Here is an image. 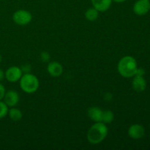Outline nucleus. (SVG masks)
Wrapping results in <instances>:
<instances>
[{
  "label": "nucleus",
  "mask_w": 150,
  "mask_h": 150,
  "mask_svg": "<svg viewBox=\"0 0 150 150\" xmlns=\"http://www.w3.org/2000/svg\"><path fill=\"white\" fill-rule=\"evenodd\" d=\"M20 97L18 93L15 90H9L5 92L3 100L8 107H15L19 102Z\"/></svg>",
  "instance_id": "obj_7"
},
{
  "label": "nucleus",
  "mask_w": 150,
  "mask_h": 150,
  "mask_svg": "<svg viewBox=\"0 0 150 150\" xmlns=\"http://www.w3.org/2000/svg\"><path fill=\"white\" fill-rule=\"evenodd\" d=\"M21 70L23 74H26V73H31V66L29 64H23L21 67Z\"/></svg>",
  "instance_id": "obj_18"
},
{
  "label": "nucleus",
  "mask_w": 150,
  "mask_h": 150,
  "mask_svg": "<svg viewBox=\"0 0 150 150\" xmlns=\"http://www.w3.org/2000/svg\"><path fill=\"white\" fill-rule=\"evenodd\" d=\"M108 129L106 124L103 122H95L88 130V142L92 144H98L106 138Z\"/></svg>",
  "instance_id": "obj_1"
},
{
  "label": "nucleus",
  "mask_w": 150,
  "mask_h": 150,
  "mask_svg": "<svg viewBox=\"0 0 150 150\" xmlns=\"http://www.w3.org/2000/svg\"><path fill=\"white\" fill-rule=\"evenodd\" d=\"M7 115L9 116L10 120L14 122L20 121L22 119V117H23V114H22L21 110L18 109V108H14V107H12L10 109H9Z\"/></svg>",
  "instance_id": "obj_13"
},
{
  "label": "nucleus",
  "mask_w": 150,
  "mask_h": 150,
  "mask_svg": "<svg viewBox=\"0 0 150 150\" xmlns=\"http://www.w3.org/2000/svg\"><path fill=\"white\" fill-rule=\"evenodd\" d=\"M13 20L16 24L24 26L32 21V16L27 10H18L13 13Z\"/></svg>",
  "instance_id": "obj_4"
},
{
  "label": "nucleus",
  "mask_w": 150,
  "mask_h": 150,
  "mask_svg": "<svg viewBox=\"0 0 150 150\" xmlns=\"http://www.w3.org/2000/svg\"><path fill=\"white\" fill-rule=\"evenodd\" d=\"M103 111L98 107H91L88 109V116L95 122H102Z\"/></svg>",
  "instance_id": "obj_12"
},
{
  "label": "nucleus",
  "mask_w": 150,
  "mask_h": 150,
  "mask_svg": "<svg viewBox=\"0 0 150 150\" xmlns=\"http://www.w3.org/2000/svg\"><path fill=\"white\" fill-rule=\"evenodd\" d=\"M148 1H150V0H148Z\"/></svg>",
  "instance_id": "obj_25"
},
{
  "label": "nucleus",
  "mask_w": 150,
  "mask_h": 150,
  "mask_svg": "<svg viewBox=\"0 0 150 150\" xmlns=\"http://www.w3.org/2000/svg\"><path fill=\"white\" fill-rule=\"evenodd\" d=\"M4 79H5V73L0 68V82L4 81Z\"/></svg>",
  "instance_id": "obj_21"
},
{
  "label": "nucleus",
  "mask_w": 150,
  "mask_h": 150,
  "mask_svg": "<svg viewBox=\"0 0 150 150\" xmlns=\"http://www.w3.org/2000/svg\"><path fill=\"white\" fill-rule=\"evenodd\" d=\"M138 64L136 59L131 56H125L120 60L117 66L118 72L124 78H131L135 76Z\"/></svg>",
  "instance_id": "obj_2"
},
{
  "label": "nucleus",
  "mask_w": 150,
  "mask_h": 150,
  "mask_svg": "<svg viewBox=\"0 0 150 150\" xmlns=\"http://www.w3.org/2000/svg\"><path fill=\"white\" fill-rule=\"evenodd\" d=\"M112 0H91L92 6L98 12H105L111 7Z\"/></svg>",
  "instance_id": "obj_10"
},
{
  "label": "nucleus",
  "mask_w": 150,
  "mask_h": 150,
  "mask_svg": "<svg viewBox=\"0 0 150 150\" xmlns=\"http://www.w3.org/2000/svg\"><path fill=\"white\" fill-rule=\"evenodd\" d=\"M98 16L99 12L94 7H91L85 12V18L89 21H95L98 19Z\"/></svg>",
  "instance_id": "obj_14"
},
{
  "label": "nucleus",
  "mask_w": 150,
  "mask_h": 150,
  "mask_svg": "<svg viewBox=\"0 0 150 150\" xmlns=\"http://www.w3.org/2000/svg\"><path fill=\"white\" fill-rule=\"evenodd\" d=\"M145 74V70H144L142 67H138L137 70H136V73H135V76H144Z\"/></svg>",
  "instance_id": "obj_20"
},
{
  "label": "nucleus",
  "mask_w": 150,
  "mask_h": 150,
  "mask_svg": "<svg viewBox=\"0 0 150 150\" xmlns=\"http://www.w3.org/2000/svg\"><path fill=\"white\" fill-rule=\"evenodd\" d=\"M1 61H2V56H1V53H0V63L1 62Z\"/></svg>",
  "instance_id": "obj_24"
},
{
  "label": "nucleus",
  "mask_w": 150,
  "mask_h": 150,
  "mask_svg": "<svg viewBox=\"0 0 150 150\" xmlns=\"http://www.w3.org/2000/svg\"><path fill=\"white\" fill-rule=\"evenodd\" d=\"M39 86L40 82L38 79L31 73L23 74L20 79L21 89L26 93H35L38 89Z\"/></svg>",
  "instance_id": "obj_3"
},
{
  "label": "nucleus",
  "mask_w": 150,
  "mask_h": 150,
  "mask_svg": "<svg viewBox=\"0 0 150 150\" xmlns=\"http://www.w3.org/2000/svg\"><path fill=\"white\" fill-rule=\"evenodd\" d=\"M6 89L4 85L0 82V100H2L4 98V95H5Z\"/></svg>",
  "instance_id": "obj_19"
},
{
  "label": "nucleus",
  "mask_w": 150,
  "mask_h": 150,
  "mask_svg": "<svg viewBox=\"0 0 150 150\" xmlns=\"http://www.w3.org/2000/svg\"><path fill=\"white\" fill-rule=\"evenodd\" d=\"M23 76L21 67L16 66H12L9 67L5 72V79L11 83H15L20 81L21 78Z\"/></svg>",
  "instance_id": "obj_5"
},
{
  "label": "nucleus",
  "mask_w": 150,
  "mask_h": 150,
  "mask_svg": "<svg viewBox=\"0 0 150 150\" xmlns=\"http://www.w3.org/2000/svg\"><path fill=\"white\" fill-rule=\"evenodd\" d=\"M40 59L42 60V62H48L50 61L51 57H50V54L48 52L43 51V52H42L40 54Z\"/></svg>",
  "instance_id": "obj_17"
},
{
  "label": "nucleus",
  "mask_w": 150,
  "mask_h": 150,
  "mask_svg": "<svg viewBox=\"0 0 150 150\" xmlns=\"http://www.w3.org/2000/svg\"><path fill=\"white\" fill-rule=\"evenodd\" d=\"M128 136H130L131 139H134V140H138V139H142L144 137L145 134V130L144 127L140 124H134L132 125L128 129Z\"/></svg>",
  "instance_id": "obj_8"
},
{
  "label": "nucleus",
  "mask_w": 150,
  "mask_h": 150,
  "mask_svg": "<svg viewBox=\"0 0 150 150\" xmlns=\"http://www.w3.org/2000/svg\"><path fill=\"white\" fill-rule=\"evenodd\" d=\"M150 10V1L148 0H138L133 5V12L137 16H144Z\"/></svg>",
  "instance_id": "obj_6"
},
{
  "label": "nucleus",
  "mask_w": 150,
  "mask_h": 150,
  "mask_svg": "<svg viewBox=\"0 0 150 150\" xmlns=\"http://www.w3.org/2000/svg\"><path fill=\"white\" fill-rule=\"evenodd\" d=\"M108 97H107L106 95H105V98H105V100H106L109 101L112 99V95H111L110 93H108Z\"/></svg>",
  "instance_id": "obj_22"
},
{
  "label": "nucleus",
  "mask_w": 150,
  "mask_h": 150,
  "mask_svg": "<svg viewBox=\"0 0 150 150\" xmlns=\"http://www.w3.org/2000/svg\"><path fill=\"white\" fill-rule=\"evenodd\" d=\"M47 70L52 77H59L63 73V67L57 62H51L48 63Z\"/></svg>",
  "instance_id": "obj_9"
},
{
  "label": "nucleus",
  "mask_w": 150,
  "mask_h": 150,
  "mask_svg": "<svg viewBox=\"0 0 150 150\" xmlns=\"http://www.w3.org/2000/svg\"><path fill=\"white\" fill-rule=\"evenodd\" d=\"M9 107L6 105L5 103L2 100H0V120L4 118L8 114Z\"/></svg>",
  "instance_id": "obj_16"
},
{
  "label": "nucleus",
  "mask_w": 150,
  "mask_h": 150,
  "mask_svg": "<svg viewBox=\"0 0 150 150\" xmlns=\"http://www.w3.org/2000/svg\"><path fill=\"white\" fill-rule=\"evenodd\" d=\"M114 120V114L110 110H105L103 112L102 122L105 124H109L111 123Z\"/></svg>",
  "instance_id": "obj_15"
},
{
  "label": "nucleus",
  "mask_w": 150,
  "mask_h": 150,
  "mask_svg": "<svg viewBox=\"0 0 150 150\" xmlns=\"http://www.w3.org/2000/svg\"><path fill=\"white\" fill-rule=\"evenodd\" d=\"M132 86L136 92H144L146 88V81L144 76H135L132 81Z\"/></svg>",
  "instance_id": "obj_11"
},
{
  "label": "nucleus",
  "mask_w": 150,
  "mask_h": 150,
  "mask_svg": "<svg viewBox=\"0 0 150 150\" xmlns=\"http://www.w3.org/2000/svg\"><path fill=\"white\" fill-rule=\"evenodd\" d=\"M112 1H116V2L117 3H121V2H124V1H125L126 0H112Z\"/></svg>",
  "instance_id": "obj_23"
}]
</instances>
